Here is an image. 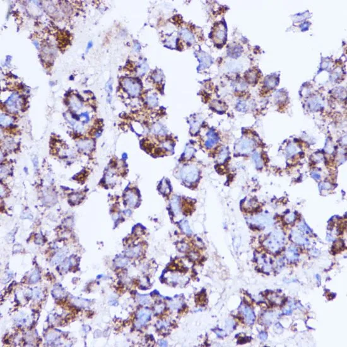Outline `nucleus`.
Segmentation results:
<instances>
[{"instance_id": "obj_41", "label": "nucleus", "mask_w": 347, "mask_h": 347, "mask_svg": "<svg viewBox=\"0 0 347 347\" xmlns=\"http://www.w3.org/2000/svg\"><path fill=\"white\" fill-rule=\"evenodd\" d=\"M294 219H295L294 214V213H292V214H289V215H287V216L286 217V219L285 220L289 223H290V222H293V221L294 220Z\"/></svg>"}, {"instance_id": "obj_6", "label": "nucleus", "mask_w": 347, "mask_h": 347, "mask_svg": "<svg viewBox=\"0 0 347 347\" xmlns=\"http://www.w3.org/2000/svg\"><path fill=\"white\" fill-rule=\"evenodd\" d=\"M254 142L251 140L244 139L239 142L237 146L239 152L241 154H249L253 150Z\"/></svg>"}, {"instance_id": "obj_3", "label": "nucleus", "mask_w": 347, "mask_h": 347, "mask_svg": "<svg viewBox=\"0 0 347 347\" xmlns=\"http://www.w3.org/2000/svg\"><path fill=\"white\" fill-rule=\"evenodd\" d=\"M22 105V101L20 95L17 93H13L10 95L7 100V108L12 112H17L20 109Z\"/></svg>"}, {"instance_id": "obj_43", "label": "nucleus", "mask_w": 347, "mask_h": 347, "mask_svg": "<svg viewBox=\"0 0 347 347\" xmlns=\"http://www.w3.org/2000/svg\"><path fill=\"white\" fill-rule=\"evenodd\" d=\"M154 78L156 82H160L162 79V75L160 73H156L154 76Z\"/></svg>"}, {"instance_id": "obj_31", "label": "nucleus", "mask_w": 347, "mask_h": 347, "mask_svg": "<svg viewBox=\"0 0 347 347\" xmlns=\"http://www.w3.org/2000/svg\"><path fill=\"white\" fill-rule=\"evenodd\" d=\"M158 100L157 97L155 96V95H150V96H149L147 98V103L148 104L149 106H150L152 107H154L157 104Z\"/></svg>"}, {"instance_id": "obj_32", "label": "nucleus", "mask_w": 347, "mask_h": 347, "mask_svg": "<svg viewBox=\"0 0 347 347\" xmlns=\"http://www.w3.org/2000/svg\"><path fill=\"white\" fill-rule=\"evenodd\" d=\"M227 155H228V150H227V149L223 148L222 150L220 152L219 156H218V160L220 162H223L226 159Z\"/></svg>"}, {"instance_id": "obj_40", "label": "nucleus", "mask_w": 347, "mask_h": 347, "mask_svg": "<svg viewBox=\"0 0 347 347\" xmlns=\"http://www.w3.org/2000/svg\"><path fill=\"white\" fill-rule=\"evenodd\" d=\"M57 337H58V334H57L56 333H51L47 335V340L48 341H53L54 340H55Z\"/></svg>"}, {"instance_id": "obj_19", "label": "nucleus", "mask_w": 347, "mask_h": 347, "mask_svg": "<svg viewBox=\"0 0 347 347\" xmlns=\"http://www.w3.org/2000/svg\"><path fill=\"white\" fill-rule=\"evenodd\" d=\"M13 119L8 115L1 114V124L3 126H7L12 123Z\"/></svg>"}, {"instance_id": "obj_14", "label": "nucleus", "mask_w": 347, "mask_h": 347, "mask_svg": "<svg viewBox=\"0 0 347 347\" xmlns=\"http://www.w3.org/2000/svg\"><path fill=\"white\" fill-rule=\"evenodd\" d=\"M200 61H201V65H200V67H201V68H206V67L209 66L211 62V58H210V56H209L208 55H206V54H205V53L203 54V55H201V56H200Z\"/></svg>"}, {"instance_id": "obj_26", "label": "nucleus", "mask_w": 347, "mask_h": 347, "mask_svg": "<svg viewBox=\"0 0 347 347\" xmlns=\"http://www.w3.org/2000/svg\"><path fill=\"white\" fill-rule=\"evenodd\" d=\"M65 256H66V253L64 252H61V253H58L55 256V258L53 259L52 263H54V264H57V263H60L62 260L64 258Z\"/></svg>"}, {"instance_id": "obj_28", "label": "nucleus", "mask_w": 347, "mask_h": 347, "mask_svg": "<svg viewBox=\"0 0 347 347\" xmlns=\"http://www.w3.org/2000/svg\"><path fill=\"white\" fill-rule=\"evenodd\" d=\"M160 189L163 194H168L170 192L169 184H168L166 180L163 181V183L161 184Z\"/></svg>"}, {"instance_id": "obj_24", "label": "nucleus", "mask_w": 347, "mask_h": 347, "mask_svg": "<svg viewBox=\"0 0 347 347\" xmlns=\"http://www.w3.org/2000/svg\"><path fill=\"white\" fill-rule=\"evenodd\" d=\"M53 296L56 298H60L64 296V291L60 287H56L52 292Z\"/></svg>"}, {"instance_id": "obj_29", "label": "nucleus", "mask_w": 347, "mask_h": 347, "mask_svg": "<svg viewBox=\"0 0 347 347\" xmlns=\"http://www.w3.org/2000/svg\"><path fill=\"white\" fill-rule=\"evenodd\" d=\"M115 263L116 266H118V267H122L128 264V260L125 258H119L118 259H116Z\"/></svg>"}, {"instance_id": "obj_22", "label": "nucleus", "mask_w": 347, "mask_h": 347, "mask_svg": "<svg viewBox=\"0 0 347 347\" xmlns=\"http://www.w3.org/2000/svg\"><path fill=\"white\" fill-rule=\"evenodd\" d=\"M138 301L142 305H146L150 303V299L147 295H141L138 294L137 296Z\"/></svg>"}, {"instance_id": "obj_7", "label": "nucleus", "mask_w": 347, "mask_h": 347, "mask_svg": "<svg viewBox=\"0 0 347 347\" xmlns=\"http://www.w3.org/2000/svg\"><path fill=\"white\" fill-rule=\"evenodd\" d=\"M94 143L90 140H82L77 143V146L83 152H90L93 148Z\"/></svg>"}, {"instance_id": "obj_48", "label": "nucleus", "mask_w": 347, "mask_h": 347, "mask_svg": "<svg viewBox=\"0 0 347 347\" xmlns=\"http://www.w3.org/2000/svg\"><path fill=\"white\" fill-rule=\"evenodd\" d=\"M159 345L160 346H167V342L166 341L164 340H161L159 342Z\"/></svg>"}, {"instance_id": "obj_11", "label": "nucleus", "mask_w": 347, "mask_h": 347, "mask_svg": "<svg viewBox=\"0 0 347 347\" xmlns=\"http://www.w3.org/2000/svg\"><path fill=\"white\" fill-rule=\"evenodd\" d=\"M126 200L128 205H129V206H131V207H133V206H135L138 201V196L135 193H134L133 191H128L126 194Z\"/></svg>"}, {"instance_id": "obj_46", "label": "nucleus", "mask_w": 347, "mask_h": 347, "mask_svg": "<svg viewBox=\"0 0 347 347\" xmlns=\"http://www.w3.org/2000/svg\"><path fill=\"white\" fill-rule=\"evenodd\" d=\"M82 116H83V117L85 118V122H87L89 120V116H88V114L87 112H85V113H82Z\"/></svg>"}, {"instance_id": "obj_25", "label": "nucleus", "mask_w": 347, "mask_h": 347, "mask_svg": "<svg viewBox=\"0 0 347 347\" xmlns=\"http://www.w3.org/2000/svg\"><path fill=\"white\" fill-rule=\"evenodd\" d=\"M72 302H73V304L76 305V306H80V307H86L88 305V302L84 300V299L74 298L73 300H72Z\"/></svg>"}, {"instance_id": "obj_34", "label": "nucleus", "mask_w": 347, "mask_h": 347, "mask_svg": "<svg viewBox=\"0 0 347 347\" xmlns=\"http://www.w3.org/2000/svg\"><path fill=\"white\" fill-rule=\"evenodd\" d=\"M266 85H267L269 87H273L277 83V82L276 81V79L275 78H268L266 80Z\"/></svg>"}, {"instance_id": "obj_16", "label": "nucleus", "mask_w": 347, "mask_h": 347, "mask_svg": "<svg viewBox=\"0 0 347 347\" xmlns=\"http://www.w3.org/2000/svg\"><path fill=\"white\" fill-rule=\"evenodd\" d=\"M140 251H141V247H140V246H136L135 247H131L130 248V249H128L126 251V255L129 257H131V258H133V257H135L137 256L140 253Z\"/></svg>"}, {"instance_id": "obj_21", "label": "nucleus", "mask_w": 347, "mask_h": 347, "mask_svg": "<svg viewBox=\"0 0 347 347\" xmlns=\"http://www.w3.org/2000/svg\"><path fill=\"white\" fill-rule=\"evenodd\" d=\"M253 160L254 162V163L256 164V166L258 167V168H261L263 167V161L261 160V157H260L259 154L256 153L255 152L253 155Z\"/></svg>"}, {"instance_id": "obj_13", "label": "nucleus", "mask_w": 347, "mask_h": 347, "mask_svg": "<svg viewBox=\"0 0 347 347\" xmlns=\"http://www.w3.org/2000/svg\"><path fill=\"white\" fill-rule=\"evenodd\" d=\"M242 52V48L241 46H234L231 47L229 49L228 54L230 57H232L234 58H237V57L241 55Z\"/></svg>"}, {"instance_id": "obj_15", "label": "nucleus", "mask_w": 347, "mask_h": 347, "mask_svg": "<svg viewBox=\"0 0 347 347\" xmlns=\"http://www.w3.org/2000/svg\"><path fill=\"white\" fill-rule=\"evenodd\" d=\"M70 104L71 108L74 110H78L81 109V107H82V104L79 98H78L75 97H73L71 98L70 101Z\"/></svg>"}, {"instance_id": "obj_51", "label": "nucleus", "mask_w": 347, "mask_h": 347, "mask_svg": "<svg viewBox=\"0 0 347 347\" xmlns=\"http://www.w3.org/2000/svg\"><path fill=\"white\" fill-rule=\"evenodd\" d=\"M109 303H110V305H112V304H114L115 305H117V304H118V302H116V300H114V302L112 301V302H110Z\"/></svg>"}, {"instance_id": "obj_5", "label": "nucleus", "mask_w": 347, "mask_h": 347, "mask_svg": "<svg viewBox=\"0 0 347 347\" xmlns=\"http://www.w3.org/2000/svg\"><path fill=\"white\" fill-rule=\"evenodd\" d=\"M151 317V312L149 309H144L139 311L138 314V319L136 322V326L140 327L147 322Z\"/></svg>"}, {"instance_id": "obj_33", "label": "nucleus", "mask_w": 347, "mask_h": 347, "mask_svg": "<svg viewBox=\"0 0 347 347\" xmlns=\"http://www.w3.org/2000/svg\"><path fill=\"white\" fill-rule=\"evenodd\" d=\"M193 154H194L193 148L191 147V146H188L187 148H186V150H185L184 157L185 158H187H187H189L192 157Z\"/></svg>"}, {"instance_id": "obj_44", "label": "nucleus", "mask_w": 347, "mask_h": 347, "mask_svg": "<svg viewBox=\"0 0 347 347\" xmlns=\"http://www.w3.org/2000/svg\"><path fill=\"white\" fill-rule=\"evenodd\" d=\"M163 309H164L163 306H162V305H158V306H157L156 307H155V311H156L157 313H160L161 311L163 310Z\"/></svg>"}, {"instance_id": "obj_42", "label": "nucleus", "mask_w": 347, "mask_h": 347, "mask_svg": "<svg viewBox=\"0 0 347 347\" xmlns=\"http://www.w3.org/2000/svg\"><path fill=\"white\" fill-rule=\"evenodd\" d=\"M259 338L261 339V340L264 341V340H266L267 339L268 336H267V333H265V332H261V333H260V334H259Z\"/></svg>"}, {"instance_id": "obj_10", "label": "nucleus", "mask_w": 347, "mask_h": 347, "mask_svg": "<svg viewBox=\"0 0 347 347\" xmlns=\"http://www.w3.org/2000/svg\"><path fill=\"white\" fill-rule=\"evenodd\" d=\"M242 311H243L244 316L246 322L249 324H253L254 321V319H255L253 311L248 307H244L242 309Z\"/></svg>"}, {"instance_id": "obj_12", "label": "nucleus", "mask_w": 347, "mask_h": 347, "mask_svg": "<svg viewBox=\"0 0 347 347\" xmlns=\"http://www.w3.org/2000/svg\"><path fill=\"white\" fill-rule=\"evenodd\" d=\"M170 206L172 210L175 215L180 214V207H179V201L177 197H174L171 202H170Z\"/></svg>"}, {"instance_id": "obj_4", "label": "nucleus", "mask_w": 347, "mask_h": 347, "mask_svg": "<svg viewBox=\"0 0 347 347\" xmlns=\"http://www.w3.org/2000/svg\"><path fill=\"white\" fill-rule=\"evenodd\" d=\"M122 85L128 93L131 96H136L140 92V85L136 81L131 78H125L122 82Z\"/></svg>"}, {"instance_id": "obj_20", "label": "nucleus", "mask_w": 347, "mask_h": 347, "mask_svg": "<svg viewBox=\"0 0 347 347\" xmlns=\"http://www.w3.org/2000/svg\"><path fill=\"white\" fill-rule=\"evenodd\" d=\"M180 227L185 234H186L187 235H191L192 234V232H191V230L189 226V223H188L187 220H182L180 223Z\"/></svg>"}, {"instance_id": "obj_47", "label": "nucleus", "mask_w": 347, "mask_h": 347, "mask_svg": "<svg viewBox=\"0 0 347 347\" xmlns=\"http://www.w3.org/2000/svg\"><path fill=\"white\" fill-rule=\"evenodd\" d=\"M6 194V189L3 185H1V196H4Z\"/></svg>"}, {"instance_id": "obj_30", "label": "nucleus", "mask_w": 347, "mask_h": 347, "mask_svg": "<svg viewBox=\"0 0 347 347\" xmlns=\"http://www.w3.org/2000/svg\"><path fill=\"white\" fill-rule=\"evenodd\" d=\"M215 37L218 39H219V41H223L225 37V31L223 29H219L216 31Z\"/></svg>"}, {"instance_id": "obj_27", "label": "nucleus", "mask_w": 347, "mask_h": 347, "mask_svg": "<svg viewBox=\"0 0 347 347\" xmlns=\"http://www.w3.org/2000/svg\"><path fill=\"white\" fill-rule=\"evenodd\" d=\"M153 130L154 131V133H155L156 134H160V135H163V134H165V130H164V128L160 124H155Z\"/></svg>"}, {"instance_id": "obj_50", "label": "nucleus", "mask_w": 347, "mask_h": 347, "mask_svg": "<svg viewBox=\"0 0 347 347\" xmlns=\"http://www.w3.org/2000/svg\"><path fill=\"white\" fill-rule=\"evenodd\" d=\"M92 46V43H91V42H90V43H88V44L87 48H86V50H88V49H89L90 48H91Z\"/></svg>"}, {"instance_id": "obj_1", "label": "nucleus", "mask_w": 347, "mask_h": 347, "mask_svg": "<svg viewBox=\"0 0 347 347\" xmlns=\"http://www.w3.org/2000/svg\"><path fill=\"white\" fill-rule=\"evenodd\" d=\"M198 169L191 165L184 167L181 172L182 179L187 183L195 182L198 177Z\"/></svg>"}, {"instance_id": "obj_23", "label": "nucleus", "mask_w": 347, "mask_h": 347, "mask_svg": "<svg viewBox=\"0 0 347 347\" xmlns=\"http://www.w3.org/2000/svg\"><path fill=\"white\" fill-rule=\"evenodd\" d=\"M286 152L288 156H292L293 155L295 154L297 152V148L296 147V146L290 144L287 147Z\"/></svg>"}, {"instance_id": "obj_45", "label": "nucleus", "mask_w": 347, "mask_h": 347, "mask_svg": "<svg viewBox=\"0 0 347 347\" xmlns=\"http://www.w3.org/2000/svg\"><path fill=\"white\" fill-rule=\"evenodd\" d=\"M312 177L313 178L317 179V180H318V179H319L320 177H321V175H320L318 173L312 172Z\"/></svg>"}, {"instance_id": "obj_8", "label": "nucleus", "mask_w": 347, "mask_h": 347, "mask_svg": "<svg viewBox=\"0 0 347 347\" xmlns=\"http://www.w3.org/2000/svg\"><path fill=\"white\" fill-rule=\"evenodd\" d=\"M208 139L205 143V145L208 148L213 147V146L216 144V143L218 140V136L216 133H215L213 131H210V133H208Z\"/></svg>"}, {"instance_id": "obj_17", "label": "nucleus", "mask_w": 347, "mask_h": 347, "mask_svg": "<svg viewBox=\"0 0 347 347\" xmlns=\"http://www.w3.org/2000/svg\"><path fill=\"white\" fill-rule=\"evenodd\" d=\"M181 35L182 38L188 43H192L194 41V37L191 33L187 29H182L181 31Z\"/></svg>"}, {"instance_id": "obj_39", "label": "nucleus", "mask_w": 347, "mask_h": 347, "mask_svg": "<svg viewBox=\"0 0 347 347\" xmlns=\"http://www.w3.org/2000/svg\"><path fill=\"white\" fill-rule=\"evenodd\" d=\"M70 199L73 203H77V202H78L79 200L81 199V196L79 195V194H78L77 193H76V194H72V195H71V196L70 197Z\"/></svg>"}, {"instance_id": "obj_2", "label": "nucleus", "mask_w": 347, "mask_h": 347, "mask_svg": "<svg viewBox=\"0 0 347 347\" xmlns=\"http://www.w3.org/2000/svg\"><path fill=\"white\" fill-rule=\"evenodd\" d=\"M284 242V237L282 233L275 232L266 241L265 245L271 250L277 251L280 248Z\"/></svg>"}, {"instance_id": "obj_35", "label": "nucleus", "mask_w": 347, "mask_h": 347, "mask_svg": "<svg viewBox=\"0 0 347 347\" xmlns=\"http://www.w3.org/2000/svg\"><path fill=\"white\" fill-rule=\"evenodd\" d=\"M40 278V275L38 271H35L34 273H32L31 278V282L32 283H36L37 282H38Z\"/></svg>"}, {"instance_id": "obj_49", "label": "nucleus", "mask_w": 347, "mask_h": 347, "mask_svg": "<svg viewBox=\"0 0 347 347\" xmlns=\"http://www.w3.org/2000/svg\"><path fill=\"white\" fill-rule=\"evenodd\" d=\"M187 244H181V246L180 247H179V248H180V249L182 250V251H185V250H186L187 249Z\"/></svg>"}, {"instance_id": "obj_9", "label": "nucleus", "mask_w": 347, "mask_h": 347, "mask_svg": "<svg viewBox=\"0 0 347 347\" xmlns=\"http://www.w3.org/2000/svg\"><path fill=\"white\" fill-rule=\"evenodd\" d=\"M291 237L293 241L299 244H306L309 242L306 238H305L302 235L296 231H293L292 232Z\"/></svg>"}, {"instance_id": "obj_38", "label": "nucleus", "mask_w": 347, "mask_h": 347, "mask_svg": "<svg viewBox=\"0 0 347 347\" xmlns=\"http://www.w3.org/2000/svg\"><path fill=\"white\" fill-rule=\"evenodd\" d=\"M319 187L321 189L328 190L331 188V185L328 182H323V183H321V184L319 185Z\"/></svg>"}, {"instance_id": "obj_37", "label": "nucleus", "mask_w": 347, "mask_h": 347, "mask_svg": "<svg viewBox=\"0 0 347 347\" xmlns=\"http://www.w3.org/2000/svg\"><path fill=\"white\" fill-rule=\"evenodd\" d=\"M45 199L46 200L47 203H50V202H53L54 199H56V198L53 196V194L52 193H49L47 192V194H46V196H45Z\"/></svg>"}, {"instance_id": "obj_18", "label": "nucleus", "mask_w": 347, "mask_h": 347, "mask_svg": "<svg viewBox=\"0 0 347 347\" xmlns=\"http://www.w3.org/2000/svg\"><path fill=\"white\" fill-rule=\"evenodd\" d=\"M298 256V253L297 249L294 247L289 248L288 251L287 253V257L289 260H294L296 258H297Z\"/></svg>"}, {"instance_id": "obj_36", "label": "nucleus", "mask_w": 347, "mask_h": 347, "mask_svg": "<svg viewBox=\"0 0 347 347\" xmlns=\"http://www.w3.org/2000/svg\"><path fill=\"white\" fill-rule=\"evenodd\" d=\"M299 228L301 230H302L304 233H306V234H310V230L305 223H301L300 225H299Z\"/></svg>"}]
</instances>
